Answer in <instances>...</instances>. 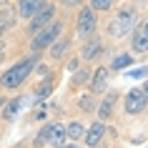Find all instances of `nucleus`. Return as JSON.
<instances>
[{
    "label": "nucleus",
    "mask_w": 148,
    "mask_h": 148,
    "mask_svg": "<svg viewBox=\"0 0 148 148\" xmlns=\"http://www.w3.org/2000/svg\"><path fill=\"white\" fill-rule=\"evenodd\" d=\"M140 20L138 15V5H133V3H128V5H121V8L113 13V18L108 20V25H106V33H108V38L113 40H121L125 38V35H131V30L136 28V23Z\"/></svg>",
    "instance_id": "1"
},
{
    "label": "nucleus",
    "mask_w": 148,
    "mask_h": 148,
    "mask_svg": "<svg viewBox=\"0 0 148 148\" xmlns=\"http://www.w3.org/2000/svg\"><path fill=\"white\" fill-rule=\"evenodd\" d=\"M35 65H38V55H33V53L28 58H23V60L13 63L8 70L0 73V90H18L25 80L30 78V73H33Z\"/></svg>",
    "instance_id": "2"
},
{
    "label": "nucleus",
    "mask_w": 148,
    "mask_h": 148,
    "mask_svg": "<svg viewBox=\"0 0 148 148\" xmlns=\"http://www.w3.org/2000/svg\"><path fill=\"white\" fill-rule=\"evenodd\" d=\"M63 30H65V23H63V20H58V18L50 20L45 28H40L35 35H30V53L38 55V53H43V50H48V48L63 35Z\"/></svg>",
    "instance_id": "3"
},
{
    "label": "nucleus",
    "mask_w": 148,
    "mask_h": 148,
    "mask_svg": "<svg viewBox=\"0 0 148 148\" xmlns=\"http://www.w3.org/2000/svg\"><path fill=\"white\" fill-rule=\"evenodd\" d=\"M95 33H98V13L90 5H83L78 10V18H75V35L86 40Z\"/></svg>",
    "instance_id": "4"
},
{
    "label": "nucleus",
    "mask_w": 148,
    "mask_h": 148,
    "mask_svg": "<svg viewBox=\"0 0 148 148\" xmlns=\"http://www.w3.org/2000/svg\"><path fill=\"white\" fill-rule=\"evenodd\" d=\"M50 20H55V5L50 0H43L40 3V8L33 13V18L28 20V35H35L40 28H45Z\"/></svg>",
    "instance_id": "5"
},
{
    "label": "nucleus",
    "mask_w": 148,
    "mask_h": 148,
    "mask_svg": "<svg viewBox=\"0 0 148 148\" xmlns=\"http://www.w3.org/2000/svg\"><path fill=\"white\" fill-rule=\"evenodd\" d=\"M123 110L128 116H143L148 110V98L143 93V88H131L128 93L123 95Z\"/></svg>",
    "instance_id": "6"
},
{
    "label": "nucleus",
    "mask_w": 148,
    "mask_h": 148,
    "mask_svg": "<svg viewBox=\"0 0 148 148\" xmlns=\"http://www.w3.org/2000/svg\"><path fill=\"white\" fill-rule=\"evenodd\" d=\"M103 53H106V40L95 33L90 38H86V43L80 45V60H88V63H95L101 60Z\"/></svg>",
    "instance_id": "7"
},
{
    "label": "nucleus",
    "mask_w": 148,
    "mask_h": 148,
    "mask_svg": "<svg viewBox=\"0 0 148 148\" xmlns=\"http://www.w3.org/2000/svg\"><path fill=\"white\" fill-rule=\"evenodd\" d=\"M106 133H108L106 121H93L90 125H86V133H83V146H86V148H98V146H103Z\"/></svg>",
    "instance_id": "8"
},
{
    "label": "nucleus",
    "mask_w": 148,
    "mask_h": 148,
    "mask_svg": "<svg viewBox=\"0 0 148 148\" xmlns=\"http://www.w3.org/2000/svg\"><path fill=\"white\" fill-rule=\"evenodd\" d=\"M110 86V68L108 65H98V68L90 73V80H88V90L93 95H103Z\"/></svg>",
    "instance_id": "9"
},
{
    "label": "nucleus",
    "mask_w": 148,
    "mask_h": 148,
    "mask_svg": "<svg viewBox=\"0 0 148 148\" xmlns=\"http://www.w3.org/2000/svg\"><path fill=\"white\" fill-rule=\"evenodd\" d=\"M118 101H121V93L108 88V90L103 93V101H98V110H95L98 121H106V123H108L110 118L116 116V106H118Z\"/></svg>",
    "instance_id": "10"
},
{
    "label": "nucleus",
    "mask_w": 148,
    "mask_h": 148,
    "mask_svg": "<svg viewBox=\"0 0 148 148\" xmlns=\"http://www.w3.org/2000/svg\"><path fill=\"white\" fill-rule=\"evenodd\" d=\"M131 53L133 55H148V30L143 20L136 23V28L131 30Z\"/></svg>",
    "instance_id": "11"
},
{
    "label": "nucleus",
    "mask_w": 148,
    "mask_h": 148,
    "mask_svg": "<svg viewBox=\"0 0 148 148\" xmlns=\"http://www.w3.org/2000/svg\"><path fill=\"white\" fill-rule=\"evenodd\" d=\"M65 123H58V121H48V146H63L65 143Z\"/></svg>",
    "instance_id": "12"
},
{
    "label": "nucleus",
    "mask_w": 148,
    "mask_h": 148,
    "mask_svg": "<svg viewBox=\"0 0 148 148\" xmlns=\"http://www.w3.org/2000/svg\"><path fill=\"white\" fill-rule=\"evenodd\" d=\"M18 23V10L13 5H3L0 8V38L5 35V33L13 30V25Z\"/></svg>",
    "instance_id": "13"
},
{
    "label": "nucleus",
    "mask_w": 148,
    "mask_h": 148,
    "mask_svg": "<svg viewBox=\"0 0 148 148\" xmlns=\"http://www.w3.org/2000/svg\"><path fill=\"white\" fill-rule=\"evenodd\" d=\"M70 43H73V40H70V35H60L53 45L48 48V55H50L53 60H63V58L70 53Z\"/></svg>",
    "instance_id": "14"
},
{
    "label": "nucleus",
    "mask_w": 148,
    "mask_h": 148,
    "mask_svg": "<svg viewBox=\"0 0 148 148\" xmlns=\"http://www.w3.org/2000/svg\"><path fill=\"white\" fill-rule=\"evenodd\" d=\"M20 108H23V98H20V95H15V98H10V101L3 103L0 116H3V121H5V123H13V121H15V116L20 113Z\"/></svg>",
    "instance_id": "15"
},
{
    "label": "nucleus",
    "mask_w": 148,
    "mask_h": 148,
    "mask_svg": "<svg viewBox=\"0 0 148 148\" xmlns=\"http://www.w3.org/2000/svg\"><path fill=\"white\" fill-rule=\"evenodd\" d=\"M78 110L86 113V116H95V110H98V95H93L90 90L78 95Z\"/></svg>",
    "instance_id": "16"
},
{
    "label": "nucleus",
    "mask_w": 148,
    "mask_h": 148,
    "mask_svg": "<svg viewBox=\"0 0 148 148\" xmlns=\"http://www.w3.org/2000/svg\"><path fill=\"white\" fill-rule=\"evenodd\" d=\"M83 133H86V123L83 121H68L65 123V138L73 140V143H78V140H83Z\"/></svg>",
    "instance_id": "17"
},
{
    "label": "nucleus",
    "mask_w": 148,
    "mask_h": 148,
    "mask_svg": "<svg viewBox=\"0 0 148 148\" xmlns=\"http://www.w3.org/2000/svg\"><path fill=\"white\" fill-rule=\"evenodd\" d=\"M53 83H55V75H50V73H48L45 78H43V80L38 83V88H35V101H38V103H43V101L48 98V95H50V93L55 90V86H53Z\"/></svg>",
    "instance_id": "18"
},
{
    "label": "nucleus",
    "mask_w": 148,
    "mask_h": 148,
    "mask_svg": "<svg viewBox=\"0 0 148 148\" xmlns=\"http://www.w3.org/2000/svg\"><path fill=\"white\" fill-rule=\"evenodd\" d=\"M40 3L43 0H15V5H18V18H25V20H30L33 13L40 8Z\"/></svg>",
    "instance_id": "19"
},
{
    "label": "nucleus",
    "mask_w": 148,
    "mask_h": 148,
    "mask_svg": "<svg viewBox=\"0 0 148 148\" xmlns=\"http://www.w3.org/2000/svg\"><path fill=\"white\" fill-rule=\"evenodd\" d=\"M90 73H93V70L86 68V65L75 68V70H73V78H70V88H73V90H78V88L88 86V80H90Z\"/></svg>",
    "instance_id": "20"
},
{
    "label": "nucleus",
    "mask_w": 148,
    "mask_h": 148,
    "mask_svg": "<svg viewBox=\"0 0 148 148\" xmlns=\"http://www.w3.org/2000/svg\"><path fill=\"white\" fill-rule=\"evenodd\" d=\"M133 63H136V58H133V53H116L113 55V60H110V73H113V70H125L128 68V65H133Z\"/></svg>",
    "instance_id": "21"
},
{
    "label": "nucleus",
    "mask_w": 148,
    "mask_h": 148,
    "mask_svg": "<svg viewBox=\"0 0 148 148\" xmlns=\"http://www.w3.org/2000/svg\"><path fill=\"white\" fill-rule=\"evenodd\" d=\"M116 3H118V0H90L88 5H90L98 15H101V13H110V10L116 8Z\"/></svg>",
    "instance_id": "22"
},
{
    "label": "nucleus",
    "mask_w": 148,
    "mask_h": 148,
    "mask_svg": "<svg viewBox=\"0 0 148 148\" xmlns=\"http://www.w3.org/2000/svg\"><path fill=\"white\" fill-rule=\"evenodd\" d=\"M60 5L63 8H83V5H86V0H60Z\"/></svg>",
    "instance_id": "23"
},
{
    "label": "nucleus",
    "mask_w": 148,
    "mask_h": 148,
    "mask_svg": "<svg viewBox=\"0 0 148 148\" xmlns=\"http://www.w3.org/2000/svg\"><path fill=\"white\" fill-rule=\"evenodd\" d=\"M65 68H68L70 73H73L75 68H80V55H70V58H68V65H65Z\"/></svg>",
    "instance_id": "24"
},
{
    "label": "nucleus",
    "mask_w": 148,
    "mask_h": 148,
    "mask_svg": "<svg viewBox=\"0 0 148 148\" xmlns=\"http://www.w3.org/2000/svg\"><path fill=\"white\" fill-rule=\"evenodd\" d=\"M128 75H131V78H146V75H148V68H136V70H131Z\"/></svg>",
    "instance_id": "25"
},
{
    "label": "nucleus",
    "mask_w": 148,
    "mask_h": 148,
    "mask_svg": "<svg viewBox=\"0 0 148 148\" xmlns=\"http://www.w3.org/2000/svg\"><path fill=\"white\" fill-rule=\"evenodd\" d=\"M55 148H83V146H78V143H73V140H65L63 146H55Z\"/></svg>",
    "instance_id": "26"
},
{
    "label": "nucleus",
    "mask_w": 148,
    "mask_h": 148,
    "mask_svg": "<svg viewBox=\"0 0 148 148\" xmlns=\"http://www.w3.org/2000/svg\"><path fill=\"white\" fill-rule=\"evenodd\" d=\"M140 88H143V93H146V98H148V75H146V80H143V86H140Z\"/></svg>",
    "instance_id": "27"
},
{
    "label": "nucleus",
    "mask_w": 148,
    "mask_h": 148,
    "mask_svg": "<svg viewBox=\"0 0 148 148\" xmlns=\"http://www.w3.org/2000/svg\"><path fill=\"white\" fill-rule=\"evenodd\" d=\"M3 53H5V43L0 40V63H3Z\"/></svg>",
    "instance_id": "28"
},
{
    "label": "nucleus",
    "mask_w": 148,
    "mask_h": 148,
    "mask_svg": "<svg viewBox=\"0 0 148 148\" xmlns=\"http://www.w3.org/2000/svg\"><path fill=\"white\" fill-rule=\"evenodd\" d=\"M8 3H15V0H3V5H8Z\"/></svg>",
    "instance_id": "29"
},
{
    "label": "nucleus",
    "mask_w": 148,
    "mask_h": 148,
    "mask_svg": "<svg viewBox=\"0 0 148 148\" xmlns=\"http://www.w3.org/2000/svg\"><path fill=\"white\" fill-rule=\"evenodd\" d=\"M3 103H5V98H0V108H3Z\"/></svg>",
    "instance_id": "30"
},
{
    "label": "nucleus",
    "mask_w": 148,
    "mask_h": 148,
    "mask_svg": "<svg viewBox=\"0 0 148 148\" xmlns=\"http://www.w3.org/2000/svg\"><path fill=\"white\" fill-rule=\"evenodd\" d=\"M143 25H146V30H148V20H143Z\"/></svg>",
    "instance_id": "31"
},
{
    "label": "nucleus",
    "mask_w": 148,
    "mask_h": 148,
    "mask_svg": "<svg viewBox=\"0 0 148 148\" xmlns=\"http://www.w3.org/2000/svg\"><path fill=\"white\" fill-rule=\"evenodd\" d=\"M98 148H101V146H98Z\"/></svg>",
    "instance_id": "32"
}]
</instances>
